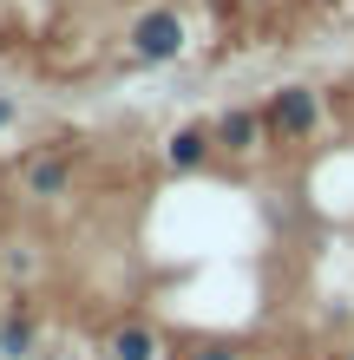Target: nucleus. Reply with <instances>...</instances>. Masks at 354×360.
Here are the masks:
<instances>
[{
    "label": "nucleus",
    "mask_w": 354,
    "mask_h": 360,
    "mask_svg": "<svg viewBox=\"0 0 354 360\" xmlns=\"http://www.w3.org/2000/svg\"><path fill=\"white\" fill-rule=\"evenodd\" d=\"M263 124L276 138H289V144H308V138H315V124H322V98L308 92V86H276L269 105H263Z\"/></svg>",
    "instance_id": "nucleus-1"
},
{
    "label": "nucleus",
    "mask_w": 354,
    "mask_h": 360,
    "mask_svg": "<svg viewBox=\"0 0 354 360\" xmlns=\"http://www.w3.org/2000/svg\"><path fill=\"white\" fill-rule=\"evenodd\" d=\"M184 46H191V33H184V20L171 7H151L132 20V59H144V66H171Z\"/></svg>",
    "instance_id": "nucleus-2"
},
{
    "label": "nucleus",
    "mask_w": 354,
    "mask_h": 360,
    "mask_svg": "<svg viewBox=\"0 0 354 360\" xmlns=\"http://www.w3.org/2000/svg\"><path fill=\"white\" fill-rule=\"evenodd\" d=\"M210 158H217V131H210V124H177V131H171V144H164V164H171L177 177L203 171Z\"/></svg>",
    "instance_id": "nucleus-3"
},
{
    "label": "nucleus",
    "mask_w": 354,
    "mask_h": 360,
    "mask_svg": "<svg viewBox=\"0 0 354 360\" xmlns=\"http://www.w3.org/2000/svg\"><path fill=\"white\" fill-rule=\"evenodd\" d=\"M210 131H217V151L249 158V151L263 144V131H269V124H263V112H249V105H230V112H223V118L210 124Z\"/></svg>",
    "instance_id": "nucleus-4"
},
{
    "label": "nucleus",
    "mask_w": 354,
    "mask_h": 360,
    "mask_svg": "<svg viewBox=\"0 0 354 360\" xmlns=\"http://www.w3.org/2000/svg\"><path fill=\"white\" fill-rule=\"evenodd\" d=\"M20 184H27V197H66V190H72V164L59 151H39V158H27Z\"/></svg>",
    "instance_id": "nucleus-5"
},
{
    "label": "nucleus",
    "mask_w": 354,
    "mask_h": 360,
    "mask_svg": "<svg viewBox=\"0 0 354 360\" xmlns=\"http://www.w3.org/2000/svg\"><path fill=\"white\" fill-rule=\"evenodd\" d=\"M106 354H112V360H158L164 341H158V328H151V321H125V328H112Z\"/></svg>",
    "instance_id": "nucleus-6"
},
{
    "label": "nucleus",
    "mask_w": 354,
    "mask_h": 360,
    "mask_svg": "<svg viewBox=\"0 0 354 360\" xmlns=\"http://www.w3.org/2000/svg\"><path fill=\"white\" fill-rule=\"evenodd\" d=\"M33 347H39V328L27 314H0V360H33Z\"/></svg>",
    "instance_id": "nucleus-7"
},
{
    "label": "nucleus",
    "mask_w": 354,
    "mask_h": 360,
    "mask_svg": "<svg viewBox=\"0 0 354 360\" xmlns=\"http://www.w3.org/2000/svg\"><path fill=\"white\" fill-rule=\"evenodd\" d=\"M191 360H243V354H236V347H197Z\"/></svg>",
    "instance_id": "nucleus-8"
},
{
    "label": "nucleus",
    "mask_w": 354,
    "mask_h": 360,
    "mask_svg": "<svg viewBox=\"0 0 354 360\" xmlns=\"http://www.w3.org/2000/svg\"><path fill=\"white\" fill-rule=\"evenodd\" d=\"M7 124H13V98L0 92V131H7Z\"/></svg>",
    "instance_id": "nucleus-9"
},
{
    "label": "nucleus",
    "mask_w": 354,
    "mask_h": 360,
    "mask_svg": "<svg viewBox=\"0 0 354 360\" xmlns=\"http://www.w3.org/2000/svg\"><path fill=\"white\" fill-rule=\"evenodd\" d=\"M348 360H354V347H348Z\"/></svg>",
    "instance_id": "nucleus-10"
}]
</instances>
